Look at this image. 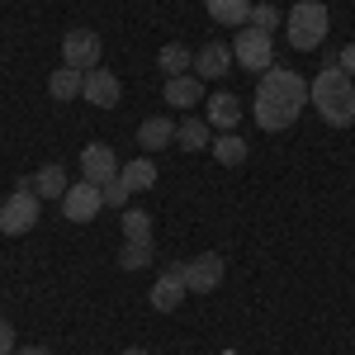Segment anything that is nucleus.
Segmentation results:
<instances>
[{
	"instance_id": "12",
	"label": "nucleus",
	"mask_w": 355,
	"mask_h": 355,
	"mask_svg": "<svg viewBox=\"0 0 355 355\" xmlns=\"http://www.w3.org/2000/svg\"><path fill=\"white\" fill-rule=\"evenodd\" d=\"M194 71H199V81H223L232 71V48L227 43H204L194 53Z\"/></svg>"
},
{
	"instance_id": "18",
	"label": "nucleus",
	"mask_w": 355,
	"mask_h": 355,
	"mask_svg": "<svg viewBox=\"0 0 355 355\" xmlns=\"http://www.w3.org/2000/svg\"><path fill=\"white\" fill-rule=\"evenodd\" d=\"M175 142H180L185 152H204V147H214V137H209V119H185V123H175Z\"/></svg>"
},
{
	"instance_id": "3",
	"label": "nucleus",
	"mask_w": 355,
	"mask_h": 355,
	"mask_svg": "<svg viewBox=\"0 0 355 355\" xmlns=\"http://www.w3.org/2000/svg\"><path fill=\"white\" fill-rule=\"evenodd\" d=\"M327 5L322 0H299L294 10H289V19H284V28H289V43L299 48V53H313V48H322L327 43Z\"/></svg>"
},
{
	"instance_id": "7",
	"label": "nucleus",
	"mask_w": 355,
	"mask_h": 355,
	"mask_svg": "<svg viewBox=\"0 0 355 355\" xmlns=\"http://www.w3.org/2000/svg\"><path fill=\"white\" fill-rule=\"evenodd\" d=\"M100 209H105V190L90 185V180H76L71 190L62 194V214H67L71 223H90Z\"/></svg>"
},
{
	"instance_id": "13",
	"label": "nucleus",
	"mask_w": 355,
	"mask_h": 355,
	"mask_svg": "<svg viewBox=\"0 0 355 355\" xmlns=\"http://www.w3.org/2000/svg\"><path fill=\"white\" fill-rule=\"evenodd\" d=\"M209 110H204V119H209V128H223V133H232L237 128V119H242V100L237 95H227V90H218L214 100H204Z\"/></svg>"
},
{
	"instance_id": "30",
	"label": "nucleus",
	"mask_w": 355,
	"mask_h": 355,
	"mask_svg": "<svg viewBox=\"0 0 355 355\" xmlns=\"http://www.w3.org/2000/svg\"><path fill=\"white\" fill-rule=\"evenodd\" d=\"M123 355H147V351H137V346H128V351H123Z\"/></svg>"
},
{
	"instance_id": "1",
	"label": "nucleus",
	"mask_w": 355,
	"mask_h": 355,
	"mask_svg": "<svg viewBox=\"0 0 355 355\" xmlns=\"http://www.w3.org/2000/svg\"><path fill=\"white\" fill-rule=\"evenodd\" d=\"M308 105V81H303L294 67H270L261 85H256V123L266 133H279V128H294V119Z\"/></svg>"
},
{
	"instance_id": "14",
	"label": "nucleus",
	"mask_w": 355,
	"mask_h": 355,
	"mask_svg": "<svg viewBox=\"0 0 355 355\" xmlns=\"http://www.w3.org/2000/svg\"><path fill=\"white\" fill-rule=\"evenodd\" d=\"M209 19L223 28H246L251 24V0H204Z\"/></svg>"
},
{
	"instance_id": "8",
	"label": "nucleus",
	"mask_w": 355,
	"mask_h": 355,
	"mask_svg": "<svg viewBox=\"0 0 355 355\" xmlns=\"http://www.w3.org/2000/svg\"><path fill=\"white\" fill-rule=\"evenodd\" d=\"M81 100H85V105H95V110H114V105L123 100V85H119L114 71L90 67V71H85V85H81Z\"/></svg>"
},
{
	"instance_id": "19",
	"label": "nucleus",
	"mask_w": 355,
	"mask_h": 355,
	"mask_svg": "<svg viewBox=\"0 0 355 355\" xmlns=\"http://www.w3.org/2000/svg\"><path fill=\"white\" fill-rule=\"evenodd\" d=\"M85 85V71H76V67H57L53 81H48V90H53V100H76Z\"/></svg>"
},
{
	"instance_id": "10",
	"label": "nucleus",
	"mask_w": 355,
	"mask_h": 355,
	"mask_svg": "<svg viewBox=\"0 0 355 355\" xmlns=\"http://www.w3.org/2000/svg\"><path fill=\"white\" fill-rule=\"evenodd\" d=\"M81 171L90 185H110V180H119V157H114L110 142H90L81 152Z\"/></svg>"
},
{
	"instance_id": "11",
	"label": "nucleus",
	"mask_w": 355,
	"mask_h": 355,
	"mask_svg": "<svg viewBox=\"0 0 355 355\" xmlns=\"http://www.w3.org/2000/svg\"><path fill=\"white\" fill-rule=\"evenodd\" d=\"M185 294H190V289H185V266H166L162 279L152 284V308H157V313H175V308L185 303Z\"/></svg>"
},
{
	"instance_id": "5",
	"label": "nucleus",
	"mask_w": 355,
	"mask_h": 355,
	"mask_svg": "<svg viewBox=\"0 0 355 355\" xmlns=\"http://www.w3.org/2000/svg\"><path fill=\"white\" fill-rule=\"evenodd\" d=\"M232 62H242V71H270L275 67V43L270 33H261V28H237V38H232Z\"/></svg>"
},
{
	"instance_id": "4",
	"label": "nucleus",
	"mask_w": 355,
	"mask_h": 355,
	"mask_svg": "<svg viewBox=\"0 0 355 355\" xmlns=\"http://www.w3.org/2000/svg\"><path fill=\"white\" fill-rule=\"evenodd\" d=\"M38 204H43V199L33 194V185H19V190L0 204V232H5V237H24V232H33Z\"/></svg>"
},
{
	"instance_id": "20",
	"label": "nucleus",
	"mask_w": 355,
	"mask_h": 355,
	"mask_svg": "<svg viewBox=\"0 0 355 355\" xmlns=\"http://www.w3.org/2000/svg\"><path fill=\"white\" fill-rule=\"evenodd\" d=\"M157 67H162L166 76H185V71L194 67V53H190V48H180V43H166L162 53H157Z\"/></svg>"
},
{
	"instance_id": "26",
	"label": "nucleus",
	"mask_w": 355,
	"mask_h": 355,
	"mask_svg": "<svg viewBox=\"0 0 355 355\" xmlns=\"http://www.w3.org/2000/svg\"><path fill=\"white\" fill-rule=\"evenodd\" d=\"M100 190H105V204H110V209H128V185H123V180H110V185H100Z\"/></svg>"
},
{
	"instance_id": "21",
	"label": "nucleus",
	"mask_w": 355,
	"mask_h": 355,
	"mask_svg": "<svg viewBox=\"0 0 355 355\" xmlns=\"http://www.w3.org/2000/svg\"><path fill=\"white\" fill-rule=\"evenodd\" d=\"M119 180H123L128 190H152V185H157V166L147 162V157H137V162H128L119 171Z\"/></svg>"
},
{
	"instance_id": "22",
	"label": "nucleus",
	"mask_w": 355,
	"mask_h": 355,
	"mask_svg": "<svg viewBox=\"0 0 355 355\" xmlns=\"http://www.w3.org/2000/svg\"><path fill=\"white\" fill-rule=\"evenodd\" d=\"M123 242H152V214L142 209H123Z\"/></svg>"
},
{
	"instance_id": "6",
	"label": "nucleus",
	"mask_w": 355,
	"mask_h": 355,
	"mask_svg": "<svg viewBox=\"0 0 355 355\" xmlns=\"http://www.w3.org/2000/svg\"><path fill=\"white\" fill-rule=\"evenodd\" d=\"M100 53H105V43H100V33H95V28H71V33L62 38V62H67V67H76V71L100 67Z\"/></svg>"
},
{
	"instance_id": "25",
	"label": "nucleus",
	"mask_w": 355,
	"mask_h": 355,
	"mask_svg": "<svg viewBox=\"0 0 355 355\" xmlns=\"http://www.w3.org/2000/svg\"><path fill=\"white\" fill-rule=\"evenodd\" d=\"M275 24H279V10H275V5H251V28L270 33Z\"/></svg>"
},
{
	"instance_id": "29",
	"label": "nucleus",
	"mask_w": 355,
	"mask_h": 355,
	"mask_svg": "<svg viewBox=\"0 0 355 355\" xmlns=\"http://www.w3.org/2000/svg\"><path fill=\"white\" fill-rule=\"evenodd\" d=\"M15 355H48L43 346H24V351H15Z\"/></svg>"
},
{
	"instance_id": "15",
	"label": "nucleus",
	"mask_w": 355,
	"mask_h": 355,
	"mask_svg": "<svg viewBox=\"0 0 355 355\" xmlns=\"http://www.w3.org/2000/svg\"><path fill=\"white\" fill-rule=\"evenodd\" d=\"M199 100H204V81H199V76H166V105L190 110Z\"/></svg>"
},
{
	"instance_id": "2",
	"label": "nucleus",
	"mask_w": 355,
	"mask_h": 355,
	"mask_svg": "<svg viewBox=\"0 0 355 355\" xmlns=\"http://www.w3.org/2000/svg\"><path fill=\"white\" fill-rule=\"evenodd\" d=\"M308 105H318L322 123H331V128H351L355 123V81L336 67V62H327V67L308 81Z\"/></svg>"
},
{
	"instance_id": "16",
	"label": "nucleus",
	"mask_w": 355,
	"mask_h": 355,
	"mask_svg": "<svg viewBox=\"0 0 355 355\" xmlns=\"http://www.w3.org/2000/svg\"><path fill=\"white\" fill-rule=\"evenodd\" d=\"M28 185H33V194H38V199H62V194L71 190L62 166H43L38 175H28Z\"/></svg>"
},
{
	"instance_id": "27",
	"label": "nucleus",
	"mask_w": 355,
	"mask_h": 355,
	"mask_svg": "<svg viewBox=\"0 0 355 355\" xmlns=\"http://www.w3.org/2000/svg\"><path fill=\"white\" fill-rule=\"evenodd\" d=\"M336 67H341V71H346V76L355 81V38L346 43V48H341V53H336Z\"/></svg>"
},
{
	"instance_id": "9",
	"label": "nucleus",
	"mask_w": 355,
	"mask_h": 355,
	"mask_svg": "<svg viewBox=\"0 0 355 355\" xmlns=\"http://www.w3.org/2000/svg\"><path fill=\"white\" fill-rule=\"evenodd\" d=\"M218 284H223V256L218 251H204V256L185 261V289L190 294H214Z\"/></svg>"
},
{
	"instance_id": "28",
	"label": "nucleus",
	"mask_w": 355,
	"mask_h": 355,
	"mask_svg": "<svg viewBox=\"0 0 355 355\" xmlns=\"http://www.w3.org/2000/svg\"><path fill=\"white\" fill-rule=\"evenodd\" d=\"M0 355H15V327L0 318Z\"/></svg>"
},
{
	"instance_id": "17",
	"label": "nucleus",
	"mask_w": 355,
	"mask_h": 355,
	"mask_svg": "<svg viewBox=\"0 0 355 355\" xmlns=\"http://www.w3.org/2000/svg\"><path fill=\"white\" fill-rule=\"evenodd\" d=\"M137 142H142L147 152H162L166 142H175V123H171L166 114H157V119H147V123L137 128Z\"/></svg>"
},
{
	"instance_id": "23",
	"label": "nucleus",
	"mask_w": 355,
	"mask_h": 355,
	"mask_svg": "<svg viewBox=\"0 0 355 355\" xmlns=\"http://www.w3.org/2000/svg\"><path fill=\"white\" fill-rule=\"evenodd\" d=\"M214 157H218L223 166H242L246 162V142L237 133H223V137H214Z\"/></svg>"
},
{
	"instance_id": "24",
	"label": "nucleus",
	"mask_w": 355,
	"mask_h": 355,
	"mask_svg": "<svg viewBox=\"0 0 355 355\" xmlns=\"http://www.w3.org/2000/svg\"><path fill=\"white\" fill-rule=\"evenodd\" d=\"M119 266H123V270H147V266H152V242H123Z\"/></svg>"
}]
</instances>
